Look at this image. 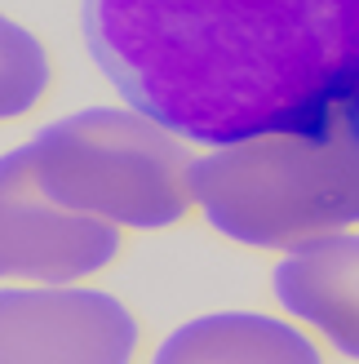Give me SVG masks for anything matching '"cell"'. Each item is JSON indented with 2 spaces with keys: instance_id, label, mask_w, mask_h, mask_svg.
<instances>
[{
  "instance_id": "6da1fadb",
  "label": "cell",
  "mask_w": 359,
  "mask_h": 364,
  "mask_svg": "<svg viewBox=\"0 0 359 364\" xmlns=\"http://www.w3.org/2000/svg\"><path fill=\"white\" fill-rule=\"evenodd\" d=\"M80 36L187 147L315 129L359 85V0H80Z\"/></svg>"
},
{
  "instance_id": "7a4b0ae2",
  "label": "cell",
  "mask_w": 359,
  "mask_h": 364,
  "mask_svg": "<svg viewBox=\"0 0 359 364\" xmlns=\"http://www.w3.org/2000/svg\"><path fill=\"white\" fill-rule=\"evenodd\" d=\"M191 200L209 231L244 249H293L359 227V124L262 134L191 160Z\"/></svg>"
},
{
  "instance_id": "3957f363",
  "label": "cell",
  "mask_w": 359,
  "mask_h": 364,
  "mask_svg": "<svg viewBox=\"0 0 359 364\" xmlns=\"http://www.w3.org/2000/svg\"><path fill=\"white\" fill-rule=\"evenodd\" d=\"M27 169L53 205L120 231H169L195 213L191 151L133 107H80L23 142Z\"/></svg>"
},
{
  "instance_id": "277c9868",
  "label": "cell",
  "mask_w": 359,
  "mask_h": 364,
  "mask_svg": "<svg viewBox=\"0 0 359 364\" xmlns=\"http://www.w3.org/2000/svg\"><path fill=\"white\" fill-rule=\"evenodd\" d=\"M147 324L94 280L0 284V364H138Z\"/></svg>"
},
{
  "instance_id": "5b68a950",
  "label": "cell",
  "mask_w": 359,
  "mask_h": 364,
  "mask_svg": "<svg viewBox=\"0 0 359 364\" xmlns=\"http://www.w3.org/2000/svg\"><path fill=\"white\" fill-rule=\"evenodd\" d=\"M124 231L71 213L35 187L23 147L0 156V284H80L111 271Z\"/></svg>"
},
{
  "instance_id": "8992f818",
  "label": "cell",
  "mask_w": 359,
  "mask_h": 364,
  "mask_svg": "<svg viewBox=\"0 0 359 364\" xmlns=\"http://www.w3.org/2000/svg\"><path fill=\"white\" fill-rule=\"evenodd\" d=\"M271 298L324 351L359 364V227L284 249L271 267Z\"/></svg>"
},
{
  "instance_id": "52a82bcc",
  "label": "cell",
  "mask_w": 359,
  "mask_h": 364,
  "mask_svg": "<svg viewBox=\"0 0 359 364\" xmlns=\"http://www.w3.org/2000/svg\"><path fill=\"white\" fill-rule=\"evenodd\" d=\"M147 364H328V351L284 311L226 306L173 324Z\"/></svg>"
},
{
  "instance_id": "ba28073f",
  "label": "cell",
  "mask_w": 359,
  "mask_h": 364,
  "mask_svg": "<svg viewBox=\"0 0 359 364\" xmlns=\"http://www.w3.org/2000/svg\"><path fill=\"white\" fill-rule=\"evenodd\" d=\"M53 53L40 31L0 9V124L27 120L53 94Z\"/></svg>"
},
{
  "instance_id": "9c48e42d",
  "label": "cell",
  "mask_w": 359,
  "mask_h": 364,
  "mask_svg": "<svg viewBox=\"0 0 359 364\" xmlns=\"http://www.w3.org/2000/svg\"><path fill=\"white\" fill-rule=\"evenodd\" d=\"M342 112H346V116H350V120L359 124V85H355V94H350V102L342 107Z\"/></svg>"
}]
</instances>
